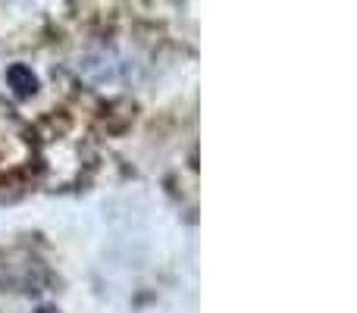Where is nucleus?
Masks as SVG:
<instances>
[{
  "label": "nucleus",
  "instance_id": "1",
  "mask_svg": "<svg viewBox=\"0 0 357 313\" xmlns=\"http://www.w3.org/2000/svg\"><path fill=\"white\" fill-rule=\"evenodd\" d=\"M6 79H10V85L16 88L19 98H29V94H35V88H38V79L31 75L29 66H13L10 72H6Z\"/></svg>",
  "mask_w": 357,
  "mask_h": 313
}]
</instances>
